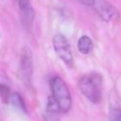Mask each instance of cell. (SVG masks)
Listing matches in <instances>:
<instances>
[{"mask_svg":"<svg viewBox=\"0 0 121 121\" xmlns=\"http://www.w3.org/2000/svg\"><path fill=\"white\" fill-rule=\"evenodd\" d=\"M50 86L52 96L58 103L61 114H66L71 108L72 100L66 82L60 77L54 76L50 79Z\"/></svg>","mask_w":121,"mask_h":121,"instance_id":"cell-2","label":"cell"},{"mask_svg":"<svg viewBox=\"0 0 121 121\" xmlns=\"http://www.w3.org/2000/svg\"><path fill=\"white\" fill-rule=\"evenodd\" d=\"M102 82L103 77L99 73L85 74L78 82V87L81 92L90 101L98 104L102 99Z\"/></svg>","mask_w":121,"mask_h":121,"instance_id":"cell-1","label":"cell"},{"mask_svg":"<svg viewBox=\"0 0 121 121\" xmlns=\"http://www.w3.org/2000/svg\"><path fill=\"white\" fill-rule=\"evenodd\" d=\"M47 111L50 115H58L61 113L60 107H59L58 103L57 100H55L52 96H50L47 99Z\"/></svg>","mask_w":121,"mask_h":121,"instance_id":"cell-9","label":"cell"},{"mask_svg":"<svg viewBox=\"0 0 121 121\" xmlns=\"http://www.w3.org/2000/svg\"><path fill=\"white\" fill-rule=\"evenodd\" d=\"M8 100H10L11 104L16 109H18V110H21L23 112H25V113L27 112V107L26 105H25V102L19 93L14 92L12 95H10Z\"/></svg>","mask_w":121,"mask_h":121,"instance_id":"cell-8","label":"cell"},{"mask_svg":"<svg viewBox=\"0 0 121 121\" xmlns=\"http://www.w3.org/2000/svg\"><path fill=\"white\" fill-rule=\"evenodd\" d=\"M0 96L5 102L9 100V88L6 85L2 84V83H0Z\"/></svg>","mask_w":121,"mask_h":121,"instance_id":"cell-11","label":"cell"},{"mask_svg":"<svg viewBox=\"0 0 121 121\" xmlns=\"http://www.w3.org/2000/svg\"><path fill=\"white\" fill-rule=\"evenodd\" d=\"M52 45L57 56L64 62V64L70 68L72 67L74 65V59L71 45L66 37L62 34H57L52 38Z\"/></svg>","mask_w":121,"mask_h":121,"instance_id":"cell-3","label":"cell"},{"mask_svg":"<svg viewBox=\"0 0 121 121\" xmlns=\"http://www.w3.org/2000/svg\"><path fill=\"white\" fill-rule=\"evenodd\" d=\"M33 73L32 54L28 47H24L21 52L19 60V74L25 85H30Z\"/></svg>","mask_w":121,"mask_h":121,"instance_id":"cell-4","label":"cell"},{"mask_svg":"<svg viewBox=\"0 0 121 121\" xmlns=\"http://www.w3.org/2000/svg\"><path fill=\"white\" fill-rule=\"evenodd\" d=\"M110 121H121V107H115L110 110Z\"/></svg>","mask_w":121,"mask_h":121,"instance_id":"cell-10","label":"cell"},{"mask_svg":"<svg viewBox=\"0 0 121 121\" xmlns=\"http://www.w3.org/2000/svg\"><path fill=\"white\" fill-rule=\"evenodd\" d=\"M77 48L80 53L82 54H89L91 53L94 48V44L92 42L91 39L87 35H82L78 40Z\"/></svg>","mask_w":121,"mask_h":121,"instance_id":"cell-7","label":"cell"},{"mask_svg":"<svg viewBox=\"0 0 121 121\" xmlns=\"http://www.w3.org/2000/svg\"><path fill=\"white\" fill-rule=\"evenodd\" d=\"M20 15H21L22 22L26 28H32L34 21L33 8L31 3V0H17Z\"/></svg>","mask_w":121,"mask_h":121,"instance_id":"cell-6","label":"cell"},{"mask_svg":"<svg viewBox=\"0 0 121 121\" xmlns=\"http://www.w3.org/2000/svg\"><path fill=\"white\" fill-rule=\"evenodd\" d=\"M79 3H81V4H84L86 6H90L92 7L95 3V0H77Z\"/></svg>","mask_w":121,"mask_h":121,"instance_id":"cell-12","label":"cell"},{"mask_svg":"<svg viewBox=\"0 0 121 121\" xmlns=\"http://www.w3.org/2000/svg\"><path fill=\"white\" fill-rule=\"evenodd\" d=\"M97 14L103 21L109 22L119 16L118 9L107 0H95L93 6Z\"/></svg>","mask_w":121,"mask_h":121,"instance_id":"cell-5","label":"cell"}]
</instances>
